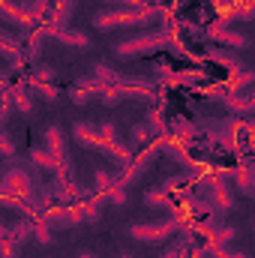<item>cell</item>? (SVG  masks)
I'll list each match as a JSON object with an SVG mask.
<instances>
[{
	"mask_svg": "<svg viewBox=\"0 0 255 258\" xmlns=\"http://www.w3.org/2000/svg\"><path fill=\"white\" fill-rule=\"evenodd\" d=\"M72 3H75V0H57V3H54V9H51V24H48L51 33L66 27V21H69V15H72Z\"/></svg>",
	"mask_w": 255,
	"mask_h": 258,
	"instance_id": "13",
	"label": "cell"
},
{
	"mask_svg": "<svg viewBox=\"0 0 255 258\" xmlns=\"http://www.w3.org/2000/svg\"><path fill=\"white\" fill-rule=\"evenodd\" d=\"M42 222L48 228H75L84 222V210H81V201L78 204H60V207H45L42 210Z\"/></svg>",
	"mask_w": 255,
	"mask_h": 258,
	"instance_id": "8",
	"label": "cell"
},
{
	"mask_svg": "<svg viewBox=\"0 0 255 258\" xmlns=\"http://www.w3.org/2000/svg\"><path fill=\"white\" fill-rule=\"evenodd\" d=\"M0 18L6 24H15L21 30H30L36 24V15L21 3V0H0Z\"/></svg>",
	"mask_w": 255,
	"mask_h": 258,
	"instance_id": "9",
	"label": "cell"
},
{
	"mask_svg": "<svg viewBox=\"0 0 255 258\" xmlns=\"http://www.w3.org/2000/svg\"><path fill=\"white\" fill-rule=\"evenodd\" d=\"M204 201H207L213 210H219V213H225V210H231V207H234L231 183H228V177H225V174L204 177Z\"/></svg>",
	"mask_w": 255,
	"mask_h": 258,
	"instance_id": "7",
	"label": "cell"
},
{
	"mask_svg": "<svg viewBox=\"0 0 255 258\" xmlns=\"http://www.w3.org/2000/svg\"><path fill=\"white\" fill-rule=\"evenodd\" d=\"M105 3H111L117 9H123V6H147V0H105Z\"/></svg>",
	"mask_w": 255,
	"mask_h": 258,
	"instance_id": "30",
	"label": "cell"
},
{
	"mask_svg": "<svg viewBox=\"0 0 255 258\" xmlns=\"http://www.w3.org/2000/svg\"><path fill=\"white\" fill-rule=\"evenodd\" d=\"M0 153H3V156H9V159L15 156V141H12V138H6V132H3V129H0Z\"/></svg>",
	"mask_w": 255,
	"mask_h": 258,
	"instance_id": "27",
	"label": "cell"
},
{
	"mask_svg": "<svg viewBox=\"0 0 255 258\" xmlns=\"http://www.w3.org/2000/svg\"><path fill=\"white\" fill-rule=\"evenodd\" d=\"M234 180H237V186H240V192H243V195H255L252 168H249V162H246V159H243V162H240V168L234 171Z\"/></svg>",
	"mask_w": 255,
	"mask_h": 258,
	"instance_id": "18",
	"label": "cell"
},
{
	"mask_svg": "<svg viewBox=\"0 0 255 258\" xmlns=\"http://www.w3.org/2000/svg\"><path fill=\"white\" fill-rule=\"evenodd\" d=\"M159 153H162V138L150 141L144 153H135V159H129V165L123 168V177L117 180V186H123V189H126L129 183H135V180H138V177H141V174L156 162V159H159Z\"/></svg>",
	"mask_w": 255,
	"mask_h": 258,
	"instance_id": "6",
	"label": "cell"
},
{
	"mask_svg": "<svg viewBox=\"0 0 255 258\" xmlns=\"http://www.w3.org/2000/svg\"><path fill=\"white\" fill-rule=\"evenodd\" d=\"M162 15L159 6L147 3V6H123V9H102L93 15V27L96 30H126L138 24H150Z\"/></svg>",
	"mask_w": 255,
	"mask_h": 258,
	"instance_id": "2",
	"label": "cell"
},
{
	"mask_svg": "<svg viewBox=\"0 0 255 258\" xmlns=\"http://www.w3.org/2000/svg\"><path fill=\"white\" fill-rule=\"evenodd\" d=\"M0 195H12V198L33 207V201H36V177L21 165H9V168L0 171Z\"/></svg>",
	"mask_w": 255,
	"mask_h": 258,
	"instance_id": "4",
	"label": "cell"
},
{
	"mask_svg": "<svg viewBox=\"0 0 255 258\" xmlns=\"http://www.w3.org/2000/svg\"><path fill=\"white\" fill-rule=\"evenodd\" d=\"M72 138H75L81 147H87V150H93V153H102V156H108V159H114L120 168H126L129 159H132V150L117 138V126H114V123L78 120V123L72 126Z\"/></svg>",
	"mask_w": 255,
	"mask_h": 258,
	"instance_id": "1",
	"label": "cell"
},
{
	"mask_svg": "<svg viewBox=\"0 0 255 258\" xmlns=\"http://www.w3.org/2000/svg\"><path fill=\"white\" fill-rule=\"evenodd\" d=\"M78 258H96V255H93V252H81Z\"/></svg>",
	"mask_w": 255,
	"mask_h": 258,
	"instance_id": "32",
	"label": "cell"
},
{
	"mask_svg": "<svg viewBox=\"0 0 255 258\" xmlns=\"http://www.w3.org/2000/svg\"><path fill=\"white\" fill-rule=\"evenodd\" d=\"M30 162H33L36 168H42V171H57V168H60V162H57L45 147H33V150H30Z\"/></svg>",
	"mask_w": 255,
	"mask_h": 258,
	"instance_id": "15",
	"label": "cell"
},
{
	"mask_svg": "<svg viewBox=\"0 0 255 258\" xmlns=\"http://www.w3.org/2000/svg\"><path fill=\"white\" fill-rule=\"evenodd\" d=\"M18 252H21V246L15 240H3L0 243V258H18Z\"/></svg>",
	"mask_w": 255,
	"mask_h": 258,
	"instance_id": "26",
	"label": "cell"
},
{
	"mask_svg": "<svg viewBox=\"0 0 255 258\" xmlns=\"http://www.w3.org/2000/svg\"><path fill=\"white\" fill-rule=\"evenodd\" d=\"M69 96H72V102H75V105H87V102H90V93H84L81 87H72V90H69Z\"/></svg>",
	"mask_w": 255,
	"mask_h": 258,
	"instance_id": "28",
	"label": "cell"
},
{
	"mask_svg": "<svg viewBox=\"0 0 255 258\" xmlns=\"http://www.w3.org/2000/svg\"><path fill=\"white\" fill-rule=\"evenodd\" d=\"M12 105H15L21 114H30V111H33V99H30L21 87H15V90H12Z\"/></svg>",
	"mask_w": 255,
	"mask_h": 258,
	"instance_id": "21",
	"label": "cell"
},
{
	"mask_svg": "<svg viewBox=\"0 0 255 258\" xmlns=\"http://www.w3.org/2000/svg\"><path fill=\"white\" fill-rule=\"evenodd\" d=\"M183 249H186V243H183V240H177V243H171V246L162 252V258H180V252H183Z\"/></svg>",
	"mask_w": 255,
	"mask_h": 258,
	"instance_id": "29",
	"label": "cell"
},
{
	"mask_svg": "<svg viewBox=\"0 0 255 258\" xmlns=\"http://www.w3.org/2000/svg\"><path fill=\"white\" fill-rule=\"evenodd\" d=\"M147 3H150V0H147Z\"/></svg>",
	"mask_w": 255,
	"mask_h": 258,
	"instance_id": "35",
	"label": "cell"
},
{
	"mask_svg": "<svg viewBox=\"0 0 255 258\" xmlns=\"http://www.w3.org/2000/svg\"><path fill=\"white\" fill-rule=\"evenodd\" d=\"M186 258H207V252H204V246H189V255Z\"/></svg>",
	"mask_w": 255,
	"mask_h": 258,
	"instance_id": "31",
	"label": "cell"
},
{
	"mask_svg": "<svg viewBox=\"0 0 255 258\" xmlns=\"http://www.w3.org/2000/svg\"><path fill=\"white\" fill-rule=\"evenodd\" d=\"M51 78H54V69H51V66H39V69L33 72L30 84H51Z\"/></svg>",
	"mask_w": 255,
	"mask_h": 258,
	"instance_id": "23",
	"label": "cell"
},
{
	"mask_svg": "<svg viewBox=\"0 0 255 258\" xmlns=\"http://www.w3.org/2000/svg\"><path fill=\"white\" fill-rule=\"evenodd\" d=\"M93 177H96V189H99V195H102V198L111 192V186L117 183V177H111V174H108V171H102V168H99Z\"/></svg>",
	"mask_w": 255,
	"mask_h": 258,
	"instance_id": "22",
	"label": "cell"
},
{
	"mask_svg": "<svg viewBox=\"0 0 255 258\" xmlns=\"http://www.w3.org/2000/svg\"><path fill=\"white\" fill-rule=\"evenodd\" d=\"M0 57H21V39L0 30Z\"/></svg>",
	"mask_w": 255,
	"mask_h": 258,
	"instance_id": "17",
	"label": "cell"
},
{
	"mask_svg": "<svg viewBox=\"0 0 255 258\" xmlns=\"http://www.w3.org/2000/svg\"><path fill=\"white\" fill-rule=\"evenodd\" d=\"M171 129H174L177 138H195V135H198V126H195L192 120H183V117H174V120H171Z\"/></svg>",
	"mask_w": 255,
	"mask_h": 258,
	"instance_id": "20",
	"label": "cell"
},
{
	"mask_svg": "<svg viewBox=\"0 0 255 258\" xmlns=\"http://www.w3.org/2000/svg\"><path fill=\"white\" fill-rule=\"evenodd\" d=\"M30 87H33V90H36L42 99H48V102H54V99L60 96V90H57L54 84H30Z\"/></svg>",
	"mask_w": 255,
	"mask_h": 258,
	"instance_id": "24",
	"label": "cell"
},
{
	"mask_svg": "<svg viewBox=\"0 0 255 258\" xmlns=\"http://www.w3.org/2000/svg\"><path fill=\"white\" fill-rule=\"evenodd\" d=\"M0 90H6V81H3V75H0Z\"/></svg>",
	"mask_w": 255,
	"mask_h": 258,
	"instance_id": "33",
	"label": "cell"
},
{
	"mask_svg": "<svg viewBox=\"0 0 255 258\" xmlns=\"http://www.w3.org/2000/svg\"><path fill=\"white\" fill-rule=\"evenodd\" d=\"M150 138V129H147V123H135V126L129 129V150H135V147H141L144 141Z\"/></svg>",
	"mask_w": 255,
	"mask_h": 258,
	"instance_id": "19",
	"label": "cell"
},
{
	"mask_svg": "<svg viewBox=\"0 0 255 258\" xmlns=\"http://www.w3.org/2000/svg\"><path fill=\"white\" fill-rule=\"evenodd\" d=\"M201 36H207V39H213V42H219V45H225V48H246V45H249L243 33H234V30H231L228 24H222V21L204 27Z\"/></svg>",
	"mask_w": 255,
	"mask_h": 258,
	"instance_id": "11",
	"label": "cell"
},
{
	"mask_svg": "<svg viewBox=\"0 0 255 258\" xmlns=\"http://www.w3.org/2000/svg\"><path fill=\"white\" fill-rule=\"evenodd\" d=\"M33 237H36L39 243H51V228L39 219V222H33Z\"/></svg>",
	"mask_w": 255,
	"mask_h": 258,
	"instance_id": "25",
	"label": "cell"
},
{
	"mask_svg": "<svg viewBox=\"0 0 255 258\" xmlns=\"http://www.w3.org/2000/svg\"><path fill=\"white\" fill-rule=\"evenodd\" d=\"M54 39L63 45H78V48H90V36L78 33V30H54Z\"/></svg>",
	"mask_w": 255,
	"mask_h": 258,
	"instance_id": "16",
	"label": "cell"
},
{
	"mask_svg": "<svg viewBox=\"0 0 255 258\" xmlns=\"http://www.w3.org/2000/svg\"><path fill=\"white\" fill-rule=\"evenodd\" d=\"M144 201H147V207H156V210H168V213H174V216H177V204L168 198V192H162L159 186H156V189H147V192H144Z\"/></svg>",
	"mask_w": 255,
	"mask_h": 258,
	"instance_id": "12",
	"label": "cell"
},
{
	"mask_svg": "<svg viewBox=\"0 0 255 258\" xmlns=\"http://www.w3.org/2000/svg\"><path fill=\"white\" fill-rule=\"evenodd\" d=\"M171 42H174V33L168 30V27H159V30H144V33H138V36H132V39H123V42H117L114 45V54L117 57H147V54H156V51H162V48H171Z\"/></svg>",
	"mask_w": 255,
	"mask_h": 258,
	"instance_id": "3",
	"label": "cell"
},
{
	"mask_svg": "<svg viewBox=\"0 0 255 258\" xmlns=\"http://www.w3.org/2000/svg\"><path fill=\"white\" fill-rule=\"evenodd\" d=\"M177 228H180V219H177V216H168V219H159V222H138V225H129V234H132L135 240H141V243L156 246V243L168 240Z\"/></svg>",
	"mask_w": 255,
	"mask_h": 258,
	"instance_id": "5",
	"label": "cell"
},
{
	"mask_svg": "<svg viewBox=\"0 0 255 258\" xmlns=\"http://www.w3.org/2000/svg\"><path fill=\"white\" fill-rule=\"evenodd\" d=\"M207 57H210L213 63L228 66L231 72H243V63H240V60H237V54H234V51H228V48H207Z\"/></svg>",
	"mask_w": 255,
	"mask_h": 258,
	"instance_id": "14",
	"label": "cell"
},
{
	"mask_svg": "<svg viewBox=\"0 0 255 258\" xmlns=\"http://www.w3.org/2000/svg\"><path fill=\"white\" fill-rule=\"evenodd\" d=\"M66 147H69V141H66L63 129H60V126H48V129H45V150L60 162L57 174H66V168H69V153H66Z\"/></svg>",
	"mask_w": 255,
	"mask_h": 258,
	"instance_id": "10",
	"label": "cell"
},
{
	"mask_svg": "<svg viewBox=\"0 0 255 258\" xmlns=\"http://www.w3.org/2000/svg\"><path fill=\"white\" fill-rule=\"evenodd\" d=\"M120 258H135V255H120Z\"/></svg>",
	"mask_w": 255,
	"mask_h": 258,
	"instance_id": "34",
	"label": "cell"
}]
</instances>
